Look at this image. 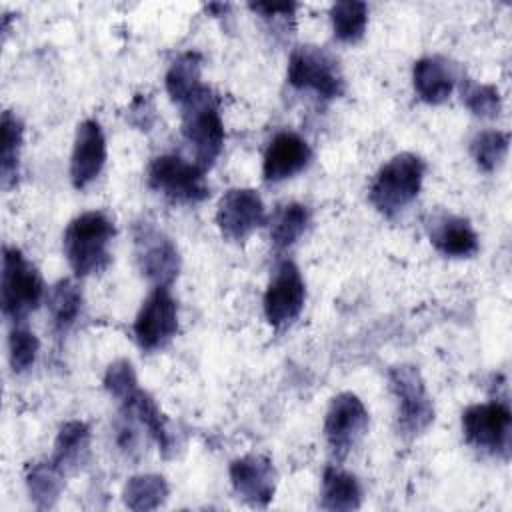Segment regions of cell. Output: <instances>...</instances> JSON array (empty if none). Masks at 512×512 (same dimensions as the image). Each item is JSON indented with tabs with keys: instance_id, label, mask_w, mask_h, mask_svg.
I'll list each match as a JSON object with an SVG mask.
<instances>
[{
	"instance_id": "cell-16",
	"label": "cell",
	"mask_w": 512,
	"mask_h": 512,
	"mask_svg": "<svg viewBox=\"0 0 512 512\" xmlns=\"http://www.w3.org/2000/svg\"><path fill=\"white\" fill-rule=\"evenodd\" d=\"M106 164V136L102 126L88 118L82 120L74 134L70 156V180L74 188L82 190L92 184Z\"/></svg>"
},
{
	"instance_id": "cell-26",
	"label": "cell",
	"mask_w": 512,
	"mask_h": 512,
	"mask_svg": "<svg viewBox=\"0 0 512 512\" xmlns=\"http://www.w3.org/2000/svg\"><path fill=\"white\" fill-rule=\"evenodd\" d=\"M24 142V124L12 112H2V150H0V174L2 186L10 188L18 178V164H20V150Z\"/></svg>"
},
{
	"instance_id": "cell-7",
	"label": "cell",
	"mask_w": 512,
	"mask_h": 512,
	"mask_svg": "<svg viewBox=\"0 0 512 512\" xmlns=\"http://www.w3.org/2000/svg\"><path fill=\"white\" fill-rule=\"evenodd\" d=\"M286 78L296 90H308L324 100L344 94V76L338 60L318 46H298L290 52Z\"/></svg>"
},
{
	"instance_id": "cell-17",
	"label": "cell",
	"mask_w": 512,
	"mask_h": 512,
	"mask_svg": "<svg viewBox=\"0 0 512 512\" xmlns=\"http://www.w3.org/2000/svg\"><path fill=\"white\" fill-rule=\"evenodd\" d=\"M312 160L310 144L292 130L278 132L266 146L262 176L266 182H282L302 172Z\"/></svg>"
},
{
	"instance_id": "cell-22",
	"label": "cell",
	"mask_w": 512,
	"mask_h": 512,
	"mask_svg": "<svg viewBox=\"0 0 512 512\" xmlns=\"http://www.w3.org/2000/svg\"><path fill=\"white\" fill-rule=\"evenodd\" d=\"M82 302V290L74 280L64 278L52 286L48 294V314L52 330L58 336H64L76 324L82 312Z\"/></svg>"
},
{
	"instance_id": "cell-1",
	"label": "cell",
	"mask_w": 512,
	"mask_h": 512,
	"mask_svg": "<svg viewBox=\"0 0 512 512\" xmlns=\"http://www.w3.org/2000/svg\"><path fill=\"white\" fill-rule=\"evenodd\" d=\"M114 220L102 210H88L70 220L62 236L64 256L78 278L104 272L110 264Z\"/></svg>"
},
{
	"instance_id": "cell-32",
	"label": "cell",
	"mask_w": 512,
	"mask_h": 512,
	"mask_svg": "<svg viewBox=\"0 0 512 512\" xmlns=\"http://www.w3.org/2000/svg\"><path fill=\"white\" fill-rule=\"evenodd\" d=\"M464 104L480 118H496L502 108L500 92L492 84H470L464 90Z\"/></svg>"
},
{
	"instance_id": "cell-20",
	"label": "cell",
	"mask_w": 512,
	"mask_h": 512,
	"mask_svg": "<svg viewBox=\"0 0 512 512\" xmlns=\"http://www.w3.org/2000/svg\"><path fill=\"white\" fill-rule=\"evenodd\" d=\"M90 454V428L82 420H68L60 426L54 440L52 462L66 474L78 470Z\"/></svg>"
},
{
	"instance_id": "cell-5",
	"label": "cell",
	"mask_w": 512,
	"mask_h": 512,
	"mask_svg": "<svg viewBox=\"0 0 512 512\" xmlns=\"http://www.w3.org/2000/svg\"><path fill=\"white\" fill-rule=\"evenodd\" d=\"M44 298V282L38 268L16 246H4L2 250V282L0 300L2 312L20 322L34 312Z\"/></svg>"
},
{
	"instance_id": "cell-14",
	"label": "cell",
	"mask_w": 512,
	"mask_h": 512,
	"mask_svg": "<svg viewBox=\"0 0 512 512\" xmlns=\"http://www.w3.org/2000/svg\"><path fill=\"white\" fill-rule=\"evenodd\" d=\"M230 482L238 498L246 504L264 508L274 498L276 492V468L274 464L260 454H246L232 460L230 468Z\"/></svg>"
},
{
	"instance_id": "cell-27",
	"label": "cell",
	"mask_w": 512,
	"mask_h": 512,
	"mask_svg": "<svg viewBox=\"0 0 512 512\" xmlns=\"http://www.w3.org/2000/svg\"><path fill=\"white\" fill-rule=\"evenodd\" d=\"M168 498V484L158 474L132 476L122 488V500L130 510H156Z\"/></svg>"
},
{
	"instance_id": "cell-3",
	"label": "cell",
	"mask_w": 512,
	"mask_h": 512,
	"mask_svg": "<svg viewBox=\"0 0 512 512\" xmlns=\"http://www.w3.org/2000/svg\"><path fill=\"white\" fill-rule=\"evenodd\" d=\"M426 164L418 154L400 152L392 156L374 176L368 198L372 206L392 218L404 210L422 188Z\"/></svg>"
},
{
	"instance_id": "cell-33",
	"label": "cell",
	"mask_w": 512,
	"mask_h": 512,
	"mask_svg": "<svg viewBox=\"0 0 512 512\" xmlns=\"http://www.w3.org/2000/svg\"><path fill=\"white\" fill-rule=\"evenodd\" d=\"M128 112H130L128 114L130 122L134 126H138L140 130H148L152 126V122H154V106L146 98H142V96L132 102Z\"/></svg>"
},
{
	"instance_id": "cell-12",
	"label": "cell",
	"mask_w": 512,
	"mask_h": 512,
	"mask_svg": "<svg viewBox=\"0 0 512 512\" xmlns=\"http://www.w3.org/2000/svg\"><path fill=\"white\" fill-rule=\"evenodd\" d=\"M178 332V304L168 286L154 288L134 320V338L146 352L164 348Z\"/></svg>"
},
{
	"instance_id": "cell-8",
	"label": "cell",
	"mask_w": 512,
	"mask_h": 512,
	"mask_svg": "<svg viewBox=\"0 0 512 512\" xmlns=\"http://www.w3.org/2000/svg\"><path fill=\"white\" fill-rule=\"evenodd\" d=\"M464 440L486 454L508 458L512 438V412L506 402L472 404L462 412Z\"/></svg>"
},
{
	"instance_id": "cell-19",
	"label": "cell",
	"mask_w": 512,
	"mask_h": 512,
	"mask_svg": "<svg viewBox=\"0 0 512 512\" xmlns=\"http://www.w3.org/2000/svg\"><path fill=\"white\" fill-rule=\"evenodd\" d=\"M120 406H122V414L130 416L138 426H142L156 440V444L160 446V450L164 454H168L172 450L174 436L168 428V420L164 418L156 400L146 390L138 388Z\"/></svg>"
},
{
	"instance_id": "cell-34",
	"label": "cell",
	"mask_w": 512,
	"mask_h": 512,
	"mask_svg": "<svg viewBox=\"0 0 512 512\" xmlns=\"http://www.w3.org/2000/svg\"><path fill=\"white\" fill-rule=\"evenodd\" d=\"M250 8L258 14H262V18L270 20V18H288V16H292V12L298 6L292 4V2H286V4H262V2H258V4H250Z\"/></svg>"
},
{
	"instance_id": "cell-29",
	"label": "cell",
	"mask_w": 512,
	"mask_h": 512,
	"mask_svg": "<svg viewBox=\"0 0 512 512\" xmlns=\"http://www.w3.org/2000/svg\"><path fill=\"white\" fill-rule=\"evenodd\" d=\"M510 136L502 130H482L470 142V154L484 172H494L506 158Z\"/></svg>"
},
{
	"instance_id": "cell-28",
	"label": "cell",
	"mask_w": 512,
	"mask_h": 512,
	"mask_svg": "<svg viewBox=\"0 0 512 512\" xmlns=\"http://www.w3.org/2000/svg\"><path fill=\"white\" fill-rule=\"evenodd\" d=\"M330 22L334 36L340 42L354 44L366 32L368 4L360 0H340L330 8Z\"/></svg>"
},
{
	"instance_id": "cell-23",
	"label": "cell",
	"mask_w": 512,
	"mask_h": 512,
	"mask_svg": "<svg viewBox=\"0 0 512 512\" xmlns=\"http://www.w3.org/2000/svg\"><path fill=\"white\" fill-rule=\"evenodd\" d=\"M66 472L52 460L34 462L26 470V486L36 508H52L64 488Z\"/></svg>"
},
{
	"instance_id": "cell-31",
	"label": "cell",
	"mask_w": 512,
	"mask_h": 512,
	"mask_svg": "<svg viewBox=\"0 0 512 512\" xmlns=\"http://www.w3.org/2000/svg\"><path fill=\"white\" fill-rule=\"evenodd\" d=\"M38 348H40V342H38L36 334L26 328L16 326L8 338V358H10L12 370L14 372L28 370L36 362Z\"/></svg>"
},
{
	"instance_id": "cell-21",
	"label": "cell",
	"mask_w": 512,
	"mask_h": 512,
	"mask_svg": "<svg viewBox=\"0 0 512 512\" xmlns=\"http://www.w3.org/2000/svg\"><path fill=\"white\" fill-rule=\"evenodd\" d=\"M362 488L354 474L344 472L336 466H326L322 474L320 506L332 512H348L360 508Z\"/></svg>"
},
{
	"instance_id": "cell-25",
	"label": "cell",
	"mask_w": 512,
	"mask_h": 512,
	"mask_svg": "<svg viewBox=\"0 0 512 512\" xmlns=\"http://www.w3.org/2000/svg\"><path fill=\"white\" fill-rule=\"evenodd\" d=\"M202 72V56L198 52H184L180 54L166 72V92L172 102L182 104L198 86Z\"/></svg>"
},
{
	"instance_id": "cell-9",
	"label": "cell",
	"mask_w": 512,
	"mask_h": 512,
	"mask_svg": "<svg viewBox=\"0 0 512 512\" xmlns=\"http://www.w3.org/2000/svg\"><path fill=\"white\" fill-rule=\"evenodd\" d=\"M134 254L146 280L158 288L168 286L180 272V254L172 238L154 222L140 220L134 226Z\"/></svg>"
},
{
	"instance_id": "cell-10",
	"label": "cell",
	"mask_w": 512,
	"mask_h": 512,
	"mask_svg": "<svg viewBox=\"0 0 512 512\" xmlns=\"http://www.w3.org/2000/svg\"><path fill=\"white\" fill-rule=\"evenodd\" d=\"M368 422V410L356 394H336L324 418V440L332 458L344 460L366 436Z\"/></svg>"
},
{
	"instance_id": "cell-2",
	"label": "cell",
	"mask_w": 512,
	"mask_h": 512,
	"mask_svg": "<svg viewBox=\"0 0 512 512\" xmlns=\"http://www.w3.org/2000/svg\"><path fill=\"white\" fill-rule=\"evenodd\" d=\"M182 136L192 150L194 162L206 172L222 152L224 124L218 94L202 84L182 104Z\"/></svg>"
},
{
	"instance_id": "cell-11",
	"label": "cell",
	"mask_w": 512,
	"mask_h": 512,
	"mask_svg": "<svg viewBox=\"0 0 512 512\" xmlns=\"http://www.w3.org/2000/svg\"><path fill=\"white\" fill-rule=\"evenodd\" d=\"M304 300L306 284L300 268L292 260L278 262L262 298V308L268 324L276 330L290 326L300 316Z\"/></svg>"
},
{
	"instance_id": "cell-15",
	"label": "cell",
	"mask_w": 512,
	"mask_h": 512,
	"mask_svg": "<svg viewBox=\"0 0 512 512\" xmlns=\"http://www.w3.org/2000/svg\"><path fill=\"white\" fill-rule=\"evenodd\" d=\"M424 228L432 246L448 258H472L480 248L478 234L464 216L436 210L426 216Z\"/></svg>"
},
{
	"instance_id": "cell-24",
	"label": "cell",
	"mask_w": 512,
	"mask_h": 512,
	"mask_svg": "<svg viewBox=\"0 0 512 512\" xmlns=\"http://www.w3.org/2000/svg\"><path fill=\"white\" fill-rule=\"evenodd\" d=\"M310 222V212L300 202H288L276 210L270 222L272 246L280 252L296 244V240L306 232Z\"/></svg>"
},
{
	"instance_id": "cell-13",
	"label": "cell",
	"mask_w": 512,
	"mask_h": 512,
	"mask_svg": "<svg viewBox=\"0 0 512 512\" xmlns=\"http://www.w3.org/2000/svg\"><path fill=\"white\" fill-rule=\"evenodd\" d=\"M266 220V206L254 188H230L218 200L216 226L232 242L246 240Z\"/></svg>"
},
{
	"instance_id": "cell-4",
	"label": "cell",
	"mask_w": 512,
	"mask_h": 512,
	"mask_svg": "<svg viewBox=\"0 0 512 512\" xmlns=\"http://www.w3.org/2000/svg\"><path fill=\"white\" fill-rule=\"evenodd\" d=\"M388 382L396 400L398 432L406 440H414L434 422V404L426 382L414 364L392 366Z\"/></svg>"
},
{
	"instance_id": "cell-30",
	"label": "cell",
	"mask_w": 512,
	"mask_h": 512,
	"mask_svg": "<svg viewBox=\"0 0 512 512\" xmlns=\"http://www.w3.org/2000/svg\"><path fill=\"white\" fill-rule=\"evenodd\" d=\"M104 388L120 404L126 398H130L140 388L132 362L126 358H120V360H114L112 364H108L106 374H104Z\"/></svg>"
},
{
	"instance_id": "cell-18",
	"label": "cell",
	"mask_w": 512,
	"mask_h": 512,
	"mask_svg": "<svg viewBox=\"0 0 512 512\" xmlns=\"http://www.w3.org/2000/svg\"><path fill=\"white\" fill-rule=\"evenodd\" d=\"M412 84L422 102L442 104L456 86L454 64L442 56H424L414 62Z\"/></svg>"
},
{
	"instance_id": "cell-6",
	"label": "cell",
	"mask_w": 512,
	"mask_h": 512,
	"mask_svg": "<svg viewBox=\"0 0 512 512\" xmlns=\"http://www.w3.org/2000/svg\"><path fill=\"white\" fill-rule=\"evenodd\" d=\"M206 172L178 154L156 156L148 166V186L174 204H198L208 198Z\"/></svg>"
}]
</instances>
